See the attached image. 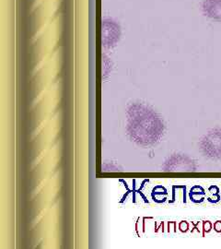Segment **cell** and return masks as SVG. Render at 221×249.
<instances>
[{
	"instance_id": "obj_1",
	"label": "cell",
	"mask_w": 221,
	"mask_h": 249,
	"mask_svg": "<svg viewBox=\"0 0 221 249\" xmlns=\"http://www.w3.org/2000/svg\"><path fill=\"white\" fill-rule=\"evenodd\" d=\"M204 141V150L207 156L221 159V127L213 129Z\"/></svg>"
},
{
	"instance_id": "obj_2",
	"label": "cell",
	"mask_w": 221,
	"mask_h": 249,
	"mask_svg": "<svg viewBox=\"0 0 221 249\" xmlns=\"http://www.w3.org/2000/svg\"><path fill=\"white\" fill-rule=\"evenodd\" d=\"M102 41L104 43H113L116 41L120 36V27L116 21L112 18H104L102 21Z\"/></svg>"
},
{
	"instance_id": "obj_3",
	"label": "cell",
	"mask_w": 221,
	"mask_h": 249,
	"mask_svg": "<svg viewBox=\"0 0 221 249\" xmlns=\"http://www.w3.org/2000/svg\"><path fill=\"white\" fill-rule=\"evenodd\" d=\"M202 10L205 17L221 22V0H204Z\"/></svg>"
},
{
	"instance_id": "obj_4",
	"label": "cell",
	"mask_w": 221,
	"mask_h": 249,
	"mask_svg": "<svg viewBox=\"0 0 221 249\" xmlns=\"http://www.w3.org/2000/svg\"><path fill=\"white\" fill-rule=\"evenodd\" d=\"M214 228H215V231H218V232H221V222H217V223L214 224Z\"/></svg>"
}]
</instances>
